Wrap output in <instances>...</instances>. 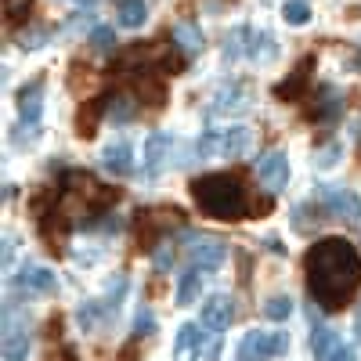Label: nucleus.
Wrapping results in <instances>:
<instances>
[{"label": "nucleus", "instance_id": "obj_1", "mask_svg": "<svg viewBox=\"0 0 361 361\" xmlns=\"http://www.w3.org/2000/svg\"><path fill=\"white\" fill-rule=\"evenodd\" d=\"M361 279V267L350 246L343 243H322L311 257V286L314 296L322 300L325 307H340L343 300L350 296V289Z\"/></svg>", "mask_w": 361, "mask_h": 361}, {"label": "nucleus", "instance_id": "obj_2", "mask_svg": "<svg viewBox=\"0 0 361 361\" xmlns=\"http://www.w3.org/2000/svg\"><path fill=\"white\" fill-rule=\"evenodd\" d=\"M257 134L250 127H224V130H209L195 141V156L206 159V163H224V159H238V156H246L250 148H253Z\"/></svg>", "mask_w": 361, "mask_h": 361}, {"label": "nucleus", "instance_id": "obj_3", "mask_svg": "<svg viewBox=\"0 0 361 361\" xmlns=\"http://www.w3.org/2000/svg\"><path fill=\"white\" fill-rule=\"evenodd\" d=\"M289 350V333H267V329H250L235 347V361H267V357H282Z\"/></svg>", "mask_w": 361, "mask_h": 361}, {"label": "nucleus", "instance_id": "obj_4", "mask_svg": "<svg viewBox=\"0 0 361 361\" xmlns=\"http://www.w3.org/2000/svg\"><path fill=\"white\" fill-rule=\"evenodd\" d=\"M199 202L209 209V214L217 209V217H228V214H238V209H243V192H238L228 177H209V180H202Z\"/></svg>", "mask_w": 361, "mask_h": 361}, {"label": "nucleus", "instance_id": "obj_5", "mask_svg": "<svg viewBox=\"0 0 361 361\" xmlns=\"http://www.w3.org/2000/svg\"><path fill=\"white\" fill-rule=\"evenodd\" d=\"M257 180H260L267 192H286V185H289V156L282 152V148L260 156V163H257Z\"/></svg>", "mask_w": 361, "mask_h": 361}, {"label": "nucleus", "instance_id": "obj_6", "mask_svg": "<svg viewBox=\"0 0 361 361\" xmlns=\"http://www.w3.org/2000/svg\"><path fill=\"white\" fill-rule=\"evenodd\" d=\"M322 202H325V209H329L336 221L361 228V195H354L350 188H325Z\"/></svg>", "mask_w": 361, "mask_h": 361}, {"label": "nucleus", "instance_id": "obj_7", "mask_svg": "<svg viewBox=\"0 0 361 361\" xmlns=\"http://www.w3.org/2000/svg\"><path fill=\"white\" fill-rule=\"evenodd\" d=\"M199 322L209 329V333H224V329L235 322V300L228 293H214L199 307Z\"/></svg>", "mask_w": 361, "mask_h": 361}, {"label": "nucleus", "instance_id": "obj_8", "mask_svg": "<svg viewBox=\"0 0 361 361\" xmlns=\"http://www.w3.org/2000/svg\"><path fill=\"white\" fill-rule=\"evenodd\" d=\"M18 289L25 296H51V293H58V275L44 264H25L18 271Z\"/></svg>", "mask_w": 361, "mask_h": 361}, {"label": "nucleus", "instance_id": "obj_9", "mask_svg": "<svg viewBox=\"0 0 361 361\" xmlns=\"http://www.w3.org/2000/svg\"><path fill=\"white\" fill-rule=\"evenodd\" d=\"M98 163H102V170H105V173H112V177H127V173H130V166H134V145H130L127 137L109 141V145L102 148Z\"/></svg>", "mask_w": 361, "mask_h": 361}, {"label": "nucleus", "instance_id": "obj_10", "mask_svg": "<svg viewBox=\"0 0 361 361\" xmlns=\"http://www.w3.org/2000/svg\"><path fill=\"white\" fill-rule=\"evenodd\" d=\"M206 347V336H202V329L199 325H180V333L173 340V361H195Z\"/></svg>", "mask_w": 361, "mask_h": 361}, {"label": "nucleus", "instance_id": "obj_11", "mask_svg": "<svg viewBox=\"0 0 361 361\" xmlns=\"http://www.w3.org/2000/svg\"><path fill=\"white\" fill-rule=\"evenodd\" d=\"M170 148H173V134H166V130H156L152 137L145 141V152H141V163H145V170L148 173H156L166 159H170Z\"/></svg>", "mask_w": 361, "mask_h": 361}, {"label": "nucleus", "instance_id": "obj_12", "mask_svg": "<svg viewBox=\"0 0 361 361\" xmlns=\"http://www.w3.org/2000/svg\"><path fill=\"white\" fill-rule=\"evenodd\" d=\"M224 260H228V246L217 243V238H199L195 250H192V264L202 267V271H217Z\"/></svg>", "mask_w": 361, "mask_h": 361}, {"label": "nucleus", "instance_id": "obj_13", "mask_svg": "<svg viewBox=\"0 0 361 361\" xmlns=\"http://www.w3.org/2000/svg\"><path fill=\"white\" fill-rule=\"evenodd\" d=\"M340 347H343V343H340V336L333 333V329L322 325V322H314V329H311V357H314V361H333Z\"/></svg>", "mask_w": 361, "mask_h": 361}, {"label": "nucleus", "instance_id": "obj_14", "mask_svg": "<svg viewBox=\"0 0 361 361\" xmlns=\"http://www.w3.org/2000/svg\"><path fill=\"white\" fill-rule=\"evenodd\" d=\"M44 83H33L29 90H22V98H18V119L25 127H37L40 123V116H44Z\"/></svg>", "mask_w": 361, "mask_h": 361}, {"label": "nucleus", "instance_id": "obj_15", "mask_svg": "<svg viewBox=\"0 0 361 361\" xmlns=\"http://www.w3.org/2000/svg\"><path fill=\"white\" fill-rule=\"evenodd\" d=\"M250 109V90L246 87H238L235 80L224 83L217 90V98H214V112H246Z\"/></svg>", "mask_w": 361, "mask_h": 361}, {"label": "nucleus", "instance_id": "obj_16", "mask_svg": "<svg viewBox=\"0 0 361 361\" xmlns=\"http://www.w3.org/2000/svg\"><path fill=\"white\" fill-rule=\"evenodd\" d=\"M202 275H206V271H202V267H195V264L185 271V275H180V282H177V293H173V300H177L180 307L195 304V296L202 293Z\"/></svg>", "mask_w": 361, "mask_h": 361}, {"label": "nucleus", "instance_id": "obj_17", "mask_svg": "<svg viewBox=\"0 0 361 361\" xmlns=\"http://www.w3.org/2000/svg\"><path fill=\"white\" fill-rule=\"evenodd\" d=\"M116 18L123 29H141L148 18V4L145 0H116Z\"/></svg>", "mask_w": 361, "mask_h": 361}, {"label": "nucleus", "instance_id": "obj_18", "mask_svg": "<svg viewBox=\"0 0 361 361\" xmlns=\"http://www.w3.org/2000/svg\"><path fill=\"white\" fill-rule=\"evenodd\" d=\"M173 40H177V47L185 54H199L202 51V29L195 22H177L173 25Z\"/></svg>", "mask_w": 361, "mask_h": 361}, {"label": "nucleus", "instance_id": "obj_19", "mask_svg": "<svg viewBox=\"0 0 361 361\" xmlns=\"http://www.w3.org/2000/svg\"><path fill=\"white\" fill-rule=\"evenodd\" d=\"M29 357V333L25 329H4V361H25Z\"/></svg>", "mask_w": 361, "mask_h": 361}, {"label": "nucleus", "instance_id": "obj_20", "mask_svg": "<svg viewBox=\"0 0 361 361\" xmlns=\"http://www.w3.org/2000/svg\"><path fill=\"white\" fill-rule=\"evenodd\" d=\"M102 318H105V304H98V300H83V304L76 307V325H80V333H94Z\"/></svg>", "mask_w": 361, "mask_h": 361}, {"label": "nucleus", "instance_id": "obj_21", "mask_svg": "<svg viewBox=\"0 0 361 361\" xmlns=\"http://www.w3.org/2000/svg\"><path fill=\"white\" fill-rule=\"evenodd\" d=\"M311 18V4L307 0H286L282 4V22L286 25H307Z\"/></svg>", "mask_w": 361, "mask_h": 361}, {"label": "nucleus", "instance_id": "obj_22", "mask_svg": "<svg viewBox=\"0 0 361 361\" xmlns=\"http://www.w3.org/2000/svg\"><path fill=\"white\" fill-rule=\"evenodd\" d=\"M264 314H267L271 322H286V318L293 314V300H289L286 293H279V296H271L267 304H264Z\"/></svg>", "mask_w": 361, "mask_h": 361}, {"label": "nucleus", "instance_id": "obj_23", "mask_svg": "<svg viewBox=\"0 0 361 361\" xmlns=\"http://www.w3.org/2000/svg\"><path fill=\"white\" fill-rule=\"evenodd\" d=\"M340 163H343V141H333L329 148H322V152L314 156V166H322V170H333Z\"/></svg>", "mask_w": 361, "mask_h": 361}, {"label": "nucleus", "instance_id": "obj_24", "mask_svg": "<svg viewBox=\"0 0 361 361\" xmlns=\"http://www.w3.org/2000/svg\"><path fill=\"white\" fill-rule=\"evenodd\" d=\"M90 44H94L98 51H112V44H116L112 25H94V29H90Z\"/></svg>", "mask_w": 361, "mask_h": 361}, {"label": "nucleus", "instance_id": "obj_25", "mask_svg": "<svg viewBox=\"0 0 361 361\" xmlns=\"http://www.w3.org/2000/svg\"><path fill=\"white\" fill-rule=\"evenodd\" d=\"M123 293H127V279L123 275H116L112 282H109V293H105V307H119V300H123Z\"/></svg>", "mask_w": 361, "mask_h": 361}, {"label": "nucleus", "instance_id": "obj_26", "mask_svg": "<svg viewBox=\"0 0 361 361\" xmlns=\"http://www.w3.org/2000/svg\"><path fill=\"white\" fill-rule=\"evenodd\" d=\"M109 119H112V123H130V119H134V105H130L127 98L112 102V109H109Z\"/></svg>", "mask_w": 361, "mask_h": 361}, {"label": "nucleus", "instance_id": "obj_27", "mask_svg": "<svg viewBox=\"0 0 361 361\" xmlns=\"http://www.w3.org/2000/svg\"><path fill=\"white\" fill-rule=\"evenodd\" d=\"M152 329H156V318H152V311H148V307H141V311L134 314V333H137V336H148Z\"/></svg>", "mask_w": 361, "mask_h": 361}, {"label": "nucleus", "instance_id": "obj_28", "mask_svg": "<svg viewBox=\"0 0 361 361\" xmlns=\"http://www.w3.org/2000/svg\"><path fill=\"white\" fill-rule=\"evenodd\" d=\"M73 260H76V267H94V264L102 260V250H98V246H87V250H76V253H73Z\"/></svg>", "mask_w": 361, "mask_h": 361}, {"label": "nucleus", "instance_id": "obj_29", "mask_svg": "<svg viewBox=\"0 0 361 361\" xmlns=\"http://www.w3.org/2000/svg\"><path fill=\"white\" fill-rule=\"evenodd\" d=\"M152 264H156L159 271H166V267L173 264V246H159V250H156V257H152Z\"/></svg>", "mask_w": 361, "mask_h": 361}, {"label": "nucleus", "instance_id": "obj_30", "mask_svg": "<svg viewBox=\"0 0 361 361\" xmlns=\"http://www.w3.org/2000/svg\"><path fill=\"white\" fill-rule=\"evenodd\" d=\"M333 361H357V350H354V347H347V343H343V347H340V350H336V357H333Z\"/></svg>", "mask_w": 361, "mask_h": 361}, {"label": "nucleus", "instance_id": "obj_31", "mask_svg": "<svg viewBox=\"0 0 361 361\" xmlns=\"http://www.w3.org/2000/svg\"><path fill=\"white\" fill-rule=\"evenodd\" d=\"M29 4V0H4V8H8V15H18L22 8Z\"/></svg>", "mask_w": 361, "mask_h": 361}, {"label": "nucleus", "instance_id": "obj_32", "mask_svg": "<svg viewBox=\"0 0 361 361\" xmlns=\"http://www.w3.org/2000/svg\"><path fill=\"white\" fill-rule=\"evenodd\" d=\"M47 361H76V354H73V350H58V354H51Z\"/></svg>", "mask_w": 361, "mask_h": 361}, {"label": "nucleus", "instance_id": "obj_33", "mask_svg": "<svg viewBox=\"0 0 361 361\" xmlns=\"http://www.w3.org/2000/svg\"><path fill=\"white\" fill-rule=\"evenodd\" d=\"M354 333H357V340H361V311H357V318H354Z\"/></svg>", "mask_w": 361, "mask_h": 361}]
</instances>
